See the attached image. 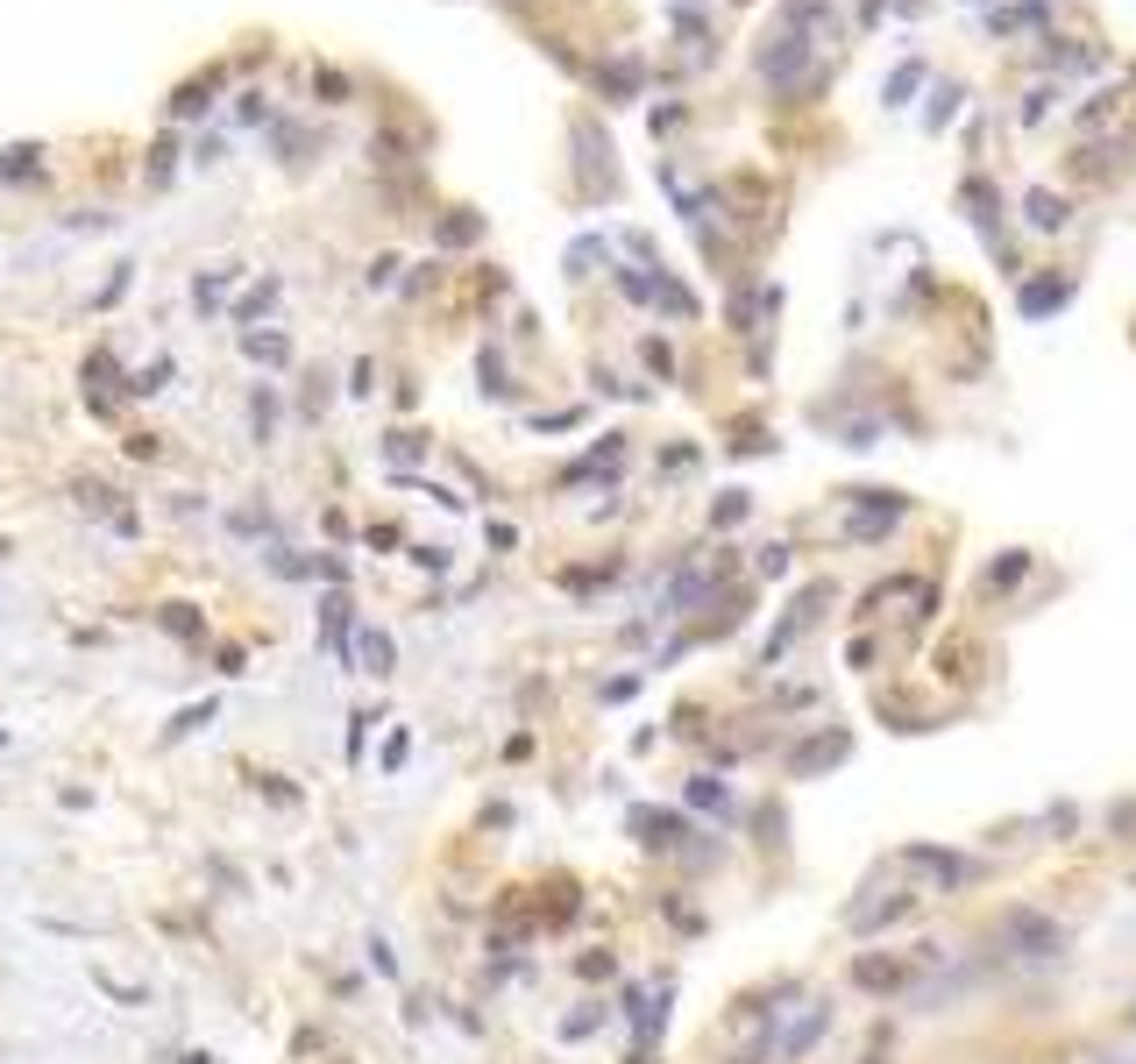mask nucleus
Here are the masks:
<instances>
[{
    "instance_id": "nucleus-14",
    "label": "nucleus",
    "mask_w": 1136,
    "mask_h": 1064,
    "mask_svg": "<svg viewBox=\"0 0 1136 1064\" xmlns=\"http://www.w3.org/2000/svg\"><path fill=\"white\" fill-rule=\"evenodd\" d=\"M213 696H206V703H192V709H178V717H171V731H163V738H185V731H206V724H213Z\"/></svg>"
},
{
    "instance_id": "nucleus-21",
    "label": "nucleus",
    "mask_w": 1136,
    "mask_h": 1064,
    "mask_svg": "<svg viewBox=\"0 0 1136 1064\" xmlns=\"http://www.w3.org/2000/svg\"><path fill=\"white\" fill-rule=\"evenodd\" d=\"M597 1022H604V1008H583V1015H568V1022H562V1036L575 1043V1036H590Z\"/></svg>"
},
{
    "instance_id": "nucleus-4",
    "label": "nucleus",
    "mask_w": 1136,
    "mask_h": 1064,
    "mask_svg": "<svg viewBox=\"0 0 1136 1064\" xmlns=\"http://www.w3.org/2000/svg\"><path fill=\"white\" fill-rule=\"evenodd\" d=\"M902 866L931 873L937 887H966V880H974V859H959V852H937V845H909V852H902Z\"/></svg>"
},
{
    "instance_id": "nucleus-22",
    "label": "nucleus",
    "mask_w": 1136,
    "mask_h": 1064,
    "mask_svg": "<svg viewBox=\"0 0 1136 1064\" xmlns=\"http://www.w3.org/2000/svg\"><path fill=\"white\" fill-rule=\"evenodd\" d=\"M228 277H235V270H213V277H200V306H221V291H228Z\"/></svg>"
},
{
    "instance_id": "nucleus-28",
    "label": "nucleus",
    "mask_w": 1136,
    "mask_h": 1064,
    "mask_svg": "<svg viewBox=\"0 0 1136 1064\" xmlns=\"http://www.w3.org/2000/svg\"><path fill=\"white\" fill-rule=\"evenodd\" d=\"M632 1064H653V1058H632Z\"/></svg>"
},
{
    "instance_id": "nucleus-18",
    "label": "nucleus",
    "mask_w": 1136,
    "mask_h": 1064,
    "mask_svg": "<svg viewBox=\"0 0 1136 1064\" xmlns=\"http://www.w3.org/2000/svg\"><path fill=\"white\" fill-rule=\"evenodd\" d=\"M369 724H377V709H356V717H348V759H363V738H369Z\"/></svg>"
},
{
    "instance_id": "nucleus-25",
    "label": "nucleus",
    "mask_w": 1136,
    "mask_h": 1064,
    "mask_svg": "<svg viewBox=\"0 0 1136 1064\" xmlns=\"http://www.w3.org/2000/svg\"><path fill=\"white\" fill-rule=\"evenodd\" d=\"M369 965H377V972H398V958H391V944H384V937H369Z\"/></svg>"
},
{
    "instance_id": "nucleus-9",
    "label": "nucleus",
    "mask_w": 1136,
    "mask_h": 1064,
    "mask_svg": "<svg viewBox=\"0 0 1136 1064\" xmlns=\"http://www.w3.org/2000/svg\"><path fill=\"white\" fill-rule=\"evenodd\" d=\"M690 809H703V816H731V788L718 781V774H696V781H690Z\"/></svg>"
},
{
    "instance_id": "nucleus-24",
    "label": "nucleus",
    "mask_w": 1136,
    "mask_h": 1064,
    "mask_svg": "<svg viewBox=\"0 0 1136 1064\" xmlns=\"http://www.w3.org/2000/svg\"><path fill=\"white\" fill-rule=\"evenodd\" d=\"M760 575H789V547H760Z\"/></svg>"
},
{
    "instance_id": "nucleus-20",
    "label": "nucleus",
    "mask_w": 1136,
    "mask_h": 1064,
    "mask_svg": "<svg viewBox=\"0 0 1136 1064\" xmlns=\"http://www.w3.org/2000/svg\"><path fill=\"white\" fill-rule=\"evenodd\" d=\"M406 752H412V738H406V731H391V738H384V774H398Z\"/></svg>"
},
{
    "instance_id": "nucleus-3",
    "label": "nucleus",
    "mask_w": 1136,
    "mask_h": 1064,
    "mask_svg": "<svg viewBox=\"0 0 1136 1064\" xmlns=\"http://www.w3.org/2000/svg\"><path fill=\"white\" fill-rule=\"evenodd\" d=\"M348 660H363V674L391 681V674H398V639H391L384 625H356V639H348Z\"/></svg>"
},
{
    "instance_id": "nucleus-6",
    "label": "nucleus",
    "mask_w": 1136,
    "mask_h": 1064,
    "mask_svg": "<svg viewBox=\"0 0 1136 1064\" xmlns=\"http://www.w3.org/2000/svg\"><path fill=\"white\" fill-rule=\"evenodd\" d=\"M824 1029H831V1001H810V1015L789 1029V1036H774V1043H768V1058H774V1064L803 1058V1050H817V1036H824Z\"/></svg>"
},
{
    "instance_id": "nucleus-10",
    "label": "nucleus",
    "mask_w": 1136,
    "mask_h": 1064,
    "mask_svg": "<svg viewBox=\"0 0 1136 1064\" xmlns=\"http://www.w3.org/2000/svg\"><path fill=\"white\" fill-rule=\"evenodd\" d=\"M157 625L171 631V639H206V618L192 611V603H163V611H157Z\"/></svg>"
},
{
    "instance_id": "nucleus-16",
    "label": "nucleus",
    "mask_w": 1136,
    "mask_h": 1064,
    "mask_svg": "<svg viewBox=\"0 0 1136 1064\" xmlns=\"http://www.w3.org/2000/svg\"><path fill=\"white\" fill-rule=\"evenodd\" d=\"M1030 220H1037V228H1065V199H1052V192H1030Z\"/></svg>"
},
{
    "instance_id": "nucleus-17",
    "label": "nucleus",
    "mask_w": 1136,
    "mask_h": 1064,
    "mask_svg": "<svg viewBox=\"0 0 1136 1064\" xmlns=\"http://www.w3.org/2000/svg\"><path fill=\"white\" fill-rule=\"evenodd\" d=\"M746 518V490H725V504H711V525H739Z\"/></svg>"
},
{
    "instance_id": "nucleus-23",
    "label": "nucleus",
    "mask_w": 1136,
    "mask_h": 1064,
    "mask_svg": "<svg viewBox=\"0 0 1136 1064\" xmlns=\"http://www.w3.org/2000/svg\"><path fill=\"white\" fill-rule=\"evenodd\" d=\"M952 107H959V85H937V107H931V128H937V121H952Z\"/></svg>"
},
{
    "instance_id": "nucleus-26",
    "label": "nucleus",
    "mask_w": 1136,
    "mask_h": 1064,
    "mask_svg": "<svg viewBox=\"0 0 1136 1064\" xmlns=\"http://www.w3.org/2000/svg\"><path fill=\"white\" fill-rule=\"evenodd\" d=\"M412 561H419L427 575H441V568H447V553H441V547H412Z\"/></svg>"
},
{
    "instance_id": "nucleus-5",
    "label": "nucleus",
    "mask_w": 1136,
    "mask_h": 1064,
    "mask_svg": "<svg viewBox=\"0 0 1136 1064\" xmlns=\"http://www.w3.org/2000/svg\"><path fill=\"white\" fill-rule=\"evenodd\" d=\"M632 837H640L647 852H682L690 824H682L675 809H632Z\"/></svg>"
},
{
    "instance_id": "nucleus-27",
    "label": "nucleus",
    "mask_w": 1136,
    "mask_h": 1064,
    "mask_svg": "<svg viewBox=\"0 0 1136 1064\" xmlns=\"http://www.w3.org/2000/svg\"><path fill=\"white\" fill-rule=\"evenodd\" d=\"M178 1064H213V1058H206V1050H192V1058H178Z\"/></svg>"
},
{
    "instance_id": "nucleus-12",
    "label": "nucleus",
    "mask_w": 1136,
    "mask_h": 1064,
    "mask_svg": "<svg viewBox=\"0 0 1136 1064\" xmlns=\"http://www.w3.org/2000/svg\"><path fill=\"white\" fill-rule=\"evenodd\" d=\"M270 568H278V575H291V582H313V575H320V561H313V553H291V547H270Z\"/></svg>"
},
{
    "instance_id": "nucleus-7",
    "label": "nucleus",
    "mask_w": 1136,
    "mask_h": 1064,
    "mask_svg": "<svg viewBox=\"0 0 1136 1064\" xmlns=\"http://www.w3.org/2000/svg\"><path fill=\"white\" fill-rule=\"evenodd\" d=\"M852 980L867 986V993H895V986H909V965H895V958H859Z\"/></svg>"
},
{
    "instance_id": "nucleus-13",
    "label": "nucleus",
    "mask_w": 1136,
    "mask_h": 1064,
    "mask_svg": "<svg viewBox=\"0 0 1136 1064\" xmlns=\"http://www.w3.org/2000/svg\"><path fill=\"white\" fill-rule=\"evenodd\" d=\"M270 299H278V277H263V284H256V291H249L242 306H235V327H256V319L270 313Z\"/></svg>"
},
{
    "instance_id": "nucleus-29",
    "label": "nucleus",
    "mask_w": 1136,
    "mask_h": 1064,
    "mask_svg": "<svg viewBox=\"0 0 1136 1064\" xmlns=\"http://www.w3.org/2000/svg\"><path fill=\"white\" fill-rule=\"evenodd\" d=\"M0 553H7V540H0Z\"/></svg>"
},
{
    "instance_id": "nucleus-2",
    "label": "nucleus",
    "mask_w": 1136,
    "mask_h": 1064,
    "mask_svg": "<svg viewBox=\"0 0 1136 1064\" xmlns=\"http://www.w3.org/2000/svg\"><path fill=\"white\" fill-rule=\"evenodd\" d=\"M846 752H852V731H831V724H824V731H810L803 746L789 752V781H810V774H824V767H838Z\"/></svg>"
},
{
    "instance_id": "nucleus-8",
    "label": "nucleus",
    "mask_w": 1136,
    "mask_h": 1064,
    "mask_svg": "<svg viewBox=\"0 0 1136 1064\" xmlns=\"http://www.w3.org/2000/svg\"><path fill=\"white\" fill-rule=\"evenodd\" d=\"M803 64V36H768V50H760V72L768 79H789Z\"/></svg>"
},
{
    "instance_id": "nucleus-1",
    "label": "nucleus",
    "mask_w": 1136,
    "mask_h": 1064,
    "mask_svg": "<svg viewBox=\"0 0 1136 1064\" xmlns=\"http://www.w3.org/2000/svg\"><path fill=\"white\" fill-rule=\"evenodd\" d=\"M1002 944L1015 958H1058L1065 951V930H1058L1052 915H1037V908H1002Z\"/></svg>"
},
{
    "instance_id": "nucleus-19",
    "label": "nucleus",
    "mask_w": 1136,
    "mask_h": 1064,
    "mask_svg": "<svg viewBox=\"0 0 1136 1064\" xmlns=\"http://www.w3.org/2000/svg\"><path fill=\"white\" fill-rule=\"evenodd\" d=\"M1015 575H1023V553H1009V561H995V568H987V590H1009Z\"/></svg>"
},
{
    "instance_id": "nucleus-11",
    "label": "nucleus",
    "mask_w": 1136,
    "mask_h": 1064,
    "mask_svg": "<svg viewBox=\"0 0 1136 1064\" xmlns=\"http://www.w3.org/2000/svg\"><path fill=\"white\" fill-rule=\"evenodd\" d=\"M242 355L249 362H284L291 341H284V334H263V327H242Z\"/></svg>"
},
{
    "instance_id": "nucleus-15",
    "label": "nucleus",
    "mask_w": 1136,
    "mask_h": 1064,
    "mask_svg": "<svg viewBox=\"0 0 1136 1064\" xmlns=\"http://www.w3.org/2000/svg\"><path fill=\"white\" fill-rule=\"evenodd\" d=\"M1065 299H1073V284H1030V291H1023V313L1037 319L1044 306H1065Z\"/></svg>"
}]
</instances>
